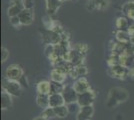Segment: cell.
<instances>
[{
    "label": "cell",
    "mask_w": 134,
    "mask_h": 120,
    "mask_svg": "<svg viewBox=\"0 0 134 120\" xmlns=\"http://www.w3.org/2000/svg\"><path fill=\"white\" fill-rule=\"evenodd\" d=\"M129 97L128 91L121 87L112 88L109 91V94L106 99V106L108 108H113L118 104L125 102Z\"/></svg>",
    "instance_id": "cell-1"
},
{
    "label": "cell",
    "mask_w": 134,
    "mask_h": 120,
    "mask_svg": "<svg viewBox=\"0 0 134 120\" xmlns=\"http://www.w3.org/2000/svg\"><path fill=\"white\" fill-rule=\"evenodd\" d=\"M2 87H3V90L9 93L11 96L18 97L21 95L22 87H21V84L19 81H13V80L4 78L2 81Z\"/></svg>",
    "instance_id": "cell-2"
},
{
    "label": "cell",
    "mask_w": 134,
    "mask_h": 120,
    "mask_svg": "<svg viewBox=\"0 0 134 120\" xmlns=\"http://www.w3.org/2000/svg\"><path fill=\"white\" fill-rule=\"evenodd\" d=\"M23 76V69L18 64H11L6 69V78L13 81H20Z\"/></svg>",
    "instance_id": "cell-3"
},
{
    "label": "cell",
    "mask_w": 134,
    "mask_h": 120,
    "mask_svg": "<svg viewBox=\"0 0 134 120\" xmlns=\"http://www.w3.org/2000/svg\"><path fill=\"white\" fill-rule=\"evenodd\" d=\"M95 97H96V93L92 89H90V90L84 92V93L78 94L77 104H78L80 107L92 105V103L94 102L95 100Z\"/></svg>",
    "instance_id": "cell-4"
},
{
    "label": "cell",
    "mask_w": 134,
    "mask_h": 120,
    "mask_svg": "<svg viewBox=\"0 0 134 120\" xmlns=\"http://www.w3.org/2000/svg\"><path fill=\"white\" fill-rule=\"evenodd\" d=\"M62 96L64 98V101L66 105L72 104V103H77V98H78V93L75 91V89L73 88V86L66 85L64 87L63 91H62Z\"/></svg>",
    "instance_id": "cell-5"
},
{
    "label": "cell",
    "mask_w": 134,
    "mask_h": 120,
    "mask_svg": "<svg viewBox=\"0 0 134 120\" xmlns=\"http://www.w3.org/2000/svg\"><path fill=\"white\" fill-rule=\"evenodd\" d=\"M129 69L125 66H123L121 64H118L115 66L109 67L108 69V73L111 75V77L118 78V79H124L126 78V76H128Z\"/></svg>",
    "instance_id": "cell-6"
},
{
    "label": "cell",
    "mask_w": 134,
    "mask_h": 120,
    "mask_svg": "<svg viewBox=\"0 0 134 120\" xmlns=\"http://www.w3.org/2000/svg\"><path fill=\"white\" fill-rule=\"evenodd\" d=\"M67 70L65 69L64 66L62 67H57V68H54L50 73L51 76V80L54 81V82H58V83H63L64 80L66 79V75Z\"/></svg>",
    "instance_id": "cell-7"
},
{
    "label": "cell",
    "mask_w": 134,
    "mask_h": 120,
    "mask_svg": "<svg viewBox=\"0 0 134 120\" xmlns=\"http://www.w3.org/2000/svg\"><path fill=\"white\" fill-rule=\"evenodd\" d=\"M73 88L75 89V91L77 92L78 94L84 93V92L88 91V90L91 89L89 82L87 81V79L85 77H79L78 79L74 82Z\"/></svg>",
    "instance_id": "cell-8"
},
{
    "label": "cell",
    "mask_w": 134,
    "mask_h": 120,
    "mask_svg": "<svg viewBox=\"0 0 134 120\" xmlns=\"http://www.w3.org/2000/svg\"><path fill=\"white\" fill-rule=\"evenodd\" d=\"M94 114V108L92 105L89 106H82L79 109L76 115V120H90Z\"/></svg>",
    "instance_id": "cell-9"
},
{
    "label": "cell",
    "mask_w": 134,
    "mask_h": 120,
    "mask_svg": "<svg viewBox=\"0 0 134 120\" xmlns=\"http://www.w3.org/2000/svg\"><path fill=\"white\" fill-rule=\"evenodd\" d=\"M24 9L25 8H24V4H23V0H14L11 6L8 8V15H9V17L18 16Z\"/></svg>",
    "instance_id": "cell-10"
},
{
    "label": "cell",
    "mask_w": 134,
    "mask_h": 120,
    "mask_svg": "<svg viewBox=\"0 0 134 120\" xmlns=\"http://www.w3.org/2000/svg\"><path fill=\"white\" fill-rule=\"evenodd\" d=\"M19 19L22 25H29L33 22L34 14L33 9H24L19 15Z\"/></svg>",
    "instance_id": "cell-11"
},
{
    "label": "cell",
    "mask_w": 134,
    "mask_h": 120,
    "mask_svg": "<svg viewBox=\"0 0 134 120\" xmlns=\"http://www.w3.org/2000/svg\"><path fill=\"white\" fill-rule=\"evenodd\" d=\"M64 104H65V101H64V98H63L61 93L49 94V106L50 107L55 108V107L61 106Z\"/></svg>",
    "instance_id": "cell-12"
},
{
    "label": "cell",
    "mask_w": 134,
    "mask_h": 120,
    "mask_svg": "<svg viewBox=\"0 0 134 120\" xmlns=\"http://www.w3.org/2000/svg\"><path fill=\"white\" fill-rule=\"evenodd\" d=\"M12 105V96L7 93L6 91H2L1 93V108L3 110H6L9 107H11Z\"/></svg>",
    "instance_id": "cell-13"
},
{
    "label": "cell",
    "mask_w": 134,
    "mask_h": 120,
    "mask_svg": "<svg viewBox=\"0 0 134 120\" xmlns=\"http://www.w3.org/2000/svg\"><path fill=\"white\" fill-rule=\"evenodd\" d=\"M38 94H47L49 95L51 91V84L48 81H40L36 86Z\"/></svg>",
    "instance_id": "cell-14"
},
{
    "label": "cell",
    "mask_w": 134,
    "mask_h": 120,
    "mask_svg": "<svg viewBox=\"0 0 134 120\" xmlns=\"http://www.w3.org/2000/svg\"><path fill=\"white\" fill-rule=\"evenodd\" d=\"M36 103L43 110L50 107L49 106V95H47V94H38L37 97H36Z\"/></svg>",
    "instance_id": "cell-15"
},
{
    "label": "cell",
    "mask_w": 134,
    "mask_h": 120,
    "mask_svg": "<svg viewBox=\"0 0 134 120\" xmlns=\"http://www.w3.org/2000/svg\"><path fill=\"white\" fill-rule=\"evenodd\" d=\"M116 39H117V41L119 43L129 44V43H130V40H131V36L129 35V33L127 31L118 30L117 33H116Z\"/></svg>",
    "instance_id": "cell-16"
},
{
    "label": "cell",
    "mask_w": 134,
    "mask_h": 120,
    "mask_svg": "<svg viewBox=\"0 0 134 120\" xmlns=\"http://www.w3.org/2000/svg\"><path fill=\"white\" fill-rule=\"evenodd\" d=\"M115 25L119 30L121 31H127L129 28V23L128 20L126 19L125 17H118L116 19V22H115Z\"/></svg>",
    "instance_id": "cell-17"
},
{
    "label": "cell",
    "mask_w": 134,
    "mask_h": 120,
    "mask_svg": "<svg viewBox=\"0 0 134 120\" xmlns=\"http://www.w3.org/2000/svg\"><path fill=\"white\" fill-rule=\"evenodd\" d=\"M54 109V112H55L56 117H59V118H64L68 115V107H67L66 104L64 105H61V106H58V107H55Z\"/></svg>",
    "instance_id": "cell-18"
},
{
    "label": "cell",
    "mask_w": 134,
    "mask_h": 120,
    "mask_svg": "<svg viewBox=\"0 0 134 120\" xmlns=\"http://www.w3.org/2000/svg\"><path fill=\"white\" fill-rule=\"evenodd\" d=\"M50 84H51L50 94H53V93H62L64 87H65L62 83H58V82H54V81H51Z\"/></svg>",
    "instance_id": "cell-19"
},
{
    "label": "cell",
    "mask_w": 134,
    "mask_h": 120,
    "mask_svg": "<svg viewBox=\"0 0 134 120\" xmlns=\"http://www.w3.org/2000/svg\"><path fill=\"white\" fill-rule=\"evenodd\" d=\"M41 116H43V117L46 118V119H50V118L56 117L55 112H54V109L52 108V107H48V108L44 109L43 112H42V114H41Z\"/></svg>",
    "instance_id": "cell-20"
},
{
    "label": "cell",
    "mask_w": 134,
    "mask_h": 120,
    "mask_svg": "<svg viewBox=\"0 0 134 120\" xmlns=\"http://www.w3.org/2000/svg\"><path fill=\"white\" fill-rule=\"evenodd\" d=\"M74 49L77 52H79L80 54L84 55L86 52L88 51V45L85 44V43H77L74 47Z\"/></svg>",
    "instance_id": "cell-21"
},
{
    "label": "cell",
    "mask_w": 134,
    "mask_h": 120,
    "mask_svg": "<svg viewBox=\"0 0 134 120\" xmlns=\"http://www.w3.org/2000/svg\"><path fill=\"white\" fill-rule=\"evenodd\" d=\"M75 71H76V73L78 75V77H82L84 75L87 74V68H86V66L84 65V64H79L77 66H75Z\"/></svg>",
    "instance_id": "cell-22"
},
{
    "label": "cell",
    "mask_w": 134,
    "mask_h": 120,
    "mask_svg": "<svg viewBox=\"0 0 134 120\" xmlns=\"http://www.w3.org/2000/svg\"><path fill=\"white\" fill-rule=\"evenodd\" d=\"M44 52L47 57H50L51 55L55 52V45L54 44H46L44 48Z\"/></svg>",
    "instance_id": "cell-23"
},
{
    "label": "cell",
    "mask_w": 134,
    "mask_h": 120,
    "mask_svg": "<svg viewBox=\"0 0 134 120\" xmlns=\"http://www.w3.org/2000/svg\"><path fill=\"white\" fill-rule=\"evenodd\" d=\"M10 23H11L12 26H14V27H18L19 25H22L21 22H20L19 16H13V17H10Z\"/></svg>",
    "instance_id": "cell-24"
},
{
    "label": "cell",
    "mask_w": 134,
    "mask_h": 120,
    "mask_svg": "<svg viewBox=\"0 0 134 120\" xmlns=\"http://www.w3.org/2000/svg\"><path fill=\"white\" fill-rule=\"evenodd\" d=\"M9 56V52L6 49L5 47H2L1 48V61L2 62H5L7 60V58Z\"/></svg>",
    "instance_id": "cell-25"
},
{
    "label": "cell",
    "mask_w": 134,
    "mask_h": 120,
    "mask_svg": "<svg viewBox=\"0 0 134 120\" xmlns=\"http://www.w3.org/2000/svg\"><path fill=\"white\" fill-rule=\"evenodd\" d=\"M23 4L25 9H33V0H23Z\"/></svg>",
    "instance_id": "cell-26"
},
{
    "label": "cell",
    "mask_w": 134,
    "mask_h": 120,
    "mask_svg": "<svg viewBox=\"0 0 134 120\" xmlns=\"http://www.w3.org/2000/svg\"><path fill=\"white\" fill-rule=\"evenodd\" d=\"M127 32H128L129 35H130L131 37H132V36H134V24H132V25H130V26H129Z\"/></svg>",
    "instance_id": "cell-27"
},
{
    "label": "cell",
    "mask_w": 134,
    "mask_h": 120,
    "mask_svg": "<svg viewBox=\"0 0 134 120\" xmlns=\"http://www.w3.org/2000/svg\"><path fill=\"white\" fill-rule=\"evenodd\" d=\"M33 120H49V119H46V118H44L43 116H38V117H36V118H34Z\"/></svg>",
    "instance_id": "cell-28"
},
{
    "label": "cell",
    "mask_w": 134,
    "mask_h": 120,
    "mask_svg": "<svg viewBox=\"0 0 134 120\" xmlns=\"http://www.w3.org/2000/svg\"><path fill=\"white\" fill-rule=\"evenodd\" d=\"M60 2H64V1H66V0H59Z\"/></svg>",
    "instance_id": "cell-29"
}]
</instances>
